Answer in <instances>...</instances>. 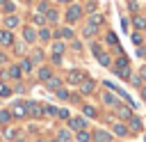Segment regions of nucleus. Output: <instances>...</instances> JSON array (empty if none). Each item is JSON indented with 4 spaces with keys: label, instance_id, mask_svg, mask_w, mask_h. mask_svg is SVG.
I'll list each match as a JSON object with an SVG mask.
<instances>
[{
    "label": "nucleus",
    "instance_id": "obj_2",
    "mask_svg": "<svg viewBox=\"0 0 146 142\" xmlns=\"http://www.w3.org/2000/svg\"><path fill=\"white\" fill-rule=\"evenodd\" d=\"M25 103H27V117H32V119L46 117V115H43V105H41L39 101H25Z\"/></svg>",
    "mask_w": 146,
    "mask_h": 142
},
{
    "label": "nucleus",
    "instance_id": "obj_23",
    "mask_svg": "<svg viewBox=\"0 0 146 142\" xmlns=\"http://www.w3.org/2000/svg\"><path fill=\"white\" fill-rule=\"evenodd\" d=\"M2 11H5V14H11V11H16V5H14L11 0H5V2H2Z\"/></svg>",
    "mask_w": 146,
    "mask_h": 142
},
{
    "label": "nucleus",
    "instance_id": "obj_50",
    "mask_svg": "<svg viewBox=\"0 0 146 142\" xmlns=\"http://www.w3.org/2000/svg\"><path fill=\"white\" fill-rule=\"evenodd\" d=\"M0 27H2V25H0Z\"/></svg>",
    "mask_w": 146,
    "mask_h": 142
},
{
    "label": "nucleus",
    "instance_id": "obj_26",
    "mask_svg": "<svg viewBox=\"0 0 146 142\" xmlns=\"http://www.w3.org/2000/svg\"><path fill=\"white\" fill-rule=\"evenodd\" d=\"M32 21H34V23H39V25H46V16H43V14H39V11H34V14H32Z\"/></svg>",
    "mask_w": 146,
    "mask_h": 142
},
{
    "label": "nucleus",
    "instance_id": "obj_4",
    "mask_svg": "<svg viewBox=\"0 0 146 142\" xmlns=\"http://www.w3.org/2000/svg\"><path fill=\"white\" fill-rule=\"evenodd\" d=\"M64 16H66L68 23H75V21L82 16V5H71V2H68V9H66Z\"/></svg>",
    "mask_w": 146,
    "mask_h": 142
},
{
    "label": "nucleus",
    "instance_id": "obj_45",
    "mask_svg": "<svg viewBox=\"0 0 146 142\" xmlns=\"http://www.w3.org/2000/svg\"><path fill=\"white\" fill-rule=\"evenodd\" d=\"M14 142H27V140H25V137H16Z\"/></svg>",
    "mask_w": 146,
    "mask_h": 142
},
{
    "label": "nucleus",
    "instance_id": "obj_35",
    "mask_svg": "<svg viewBox=\"0 0 146 142\" xmlns=\"http://www.w3.org/2000/svg\"><path fill=\"white\" fill-rule=\"evenodd\" d=\"M43 115L55 117V115H57V108H55V105H43Z\"/></svg>",
    "mask_w": 146,
    "mask_h": 142
},
{
    "label": "nucleus",
    "instance_id": "obj_24",
    "mask_svg": "<svg viewBox=\"0 0 146 142\" xmlns=\"http://www.w3.org/2000/svg\"><path fill=\"white\" fill-rule=\"evenodd\" d=\"M57 140L59 142H71V131H59L57 133Z\"/></svg>",
    "mask_w": 146,
    "mask_h": 142
},
{
    "label": "nucleus",
    "instance_id": "obj_34",
    "mask_svg": "<svg viewBox=\"0 0 146 142\" xmlns=\"http://www.w3.org/2000/svg\"><path fill=\"white\" fill-rule=\"evenodd\" d=\"M103 101H105L107 105H116V96H114V94H110V92L103 96Z\"/></svg>",
    "mask_w": 146,
    "mask_h": 142
},
{
    "label": "nucleus",
    "instance_id": "obj_10",
    "mask_svg": "<svg viewBox=\"0 0 146 142\" xmlns=\"http://www.w3.org/2000/svg\"><path fill=\"white\" fill-rule=\"evenodd\" d=\"M68 126L73 131H82V128H87V119H82V117H68Z\"/></svg>",
    "mask_w": 146,
    "mask_h": 142
},
{
    "label": "nucleus",
    "instance_id": "obj_13",
    "mask_svg": "<svg viewBox=\"0 0 146 142\" xmlns=\"http://www.w3.org/2000/svg\"><path fill=\"white\" fill-rule=\"evenodd\" d=\"M52 37V32H50V27H46V25H41L39 30H36V39H41V41H48Z\"/></svg>",
    "mask_w": 146,
    "mask_h": 142
},
{
    "label": "nucleus",
    "instance_id": "obj_28",
    "mask_svg": "<svg viewBox=\"0 0 146 142\" xmlns=\"http://www.w3.org/2000/svg\"><path fill=\"white\" fill-rule=\"evenodd\" d=\"M128 121H130V128H135V131L141 128V119H139V117H130Z\"/></svg>",
    "mask_w": 146,
    "mask_h": 142
},
{
    "label": "nucleus",
    "instance_id": "obj_14",
    "mask_svg": "<svg viewBox=\"0 0 146 142\" xmlns=\"http://www.w3.org/2000/svg\"><path fill=\"white\" fill-rule=\"evenodd\" d=\"M94 142H112V135L107 131H96L94 133Z\"/></svg>",
    "mask_w": 146,
    "mask_h": 142
},
{
    "label": "nucleus",
    "instance_id": "obj_38",
    "mask_svg": "<svg viewBox=\"0 0 146 142\" xmlns=\"http://www.w3.org/2000/svg\"><path fill=\"white\" fill-rule=\"evenodd\" d=\"M30 60H32V62H41V60H43V53H41V50L36 48V50L32 53V57H30Z\"/></svg>",
    "mask_w": 146,
    "mask_h": 142
},
{
    "label": "nucleus",
    "instance_id": "obj_9",
    "mask_svg": "<svg viewBox=\"0 0 146 142\" xmlns=\"http://www.w3.org/2000/svg\"><path fill=\"white\" fill-rule=\"evenodd\" d=\"M21 34H23V39H25L27 44H34V41H36V30H34L32 25H25V27L21 30Z\"/></svg>",
    "mask_w": 146,
    "mask_h": 142
},
{
    "label": "nucleus",
    "instance_id": "obj_36",
    "mask_svg": "<svg viewBox=\"0 0 146 142\" xmlns=\"http://www.w3.org/2000/svg\"><path fill=\"white\" fill-rule=\"evenodd\" d=\"M114 133H116V135H128V128H125L123 124H114Z\"/></svg>",
    "mask_w": 146,
    "mask_h": 142
},
{
    "label": "nucleus",
    "instance_id": "obj_31",
    "mask_svg": "<svg viewBox=\"0 0 146 142\" xmlns=\"http://www.w3.org/2000/svg\"><path fill=\"white\" fill-rule=\"evenodd\" d=\"M123 66H130V62H128V57L121 55V57L116 60V66H114V69H123Z\"/></svg>",
    "mask_w": 146,
    "mask_h": 142
},
{
    "label": "nucleus",
    "instance_id": "obj_29",
    "mask_svg": "<svg viewBox=\"0 0 146 142\" xmlns=\"http://www.w3.org/2000/svg\"><path fill=\"white\" fill-rule=\"evenodd\" d=\"M5 137H7V140H16V137H18V128H7V131H5Z\"/></svg>",
    "mask_w": 146,
    "mask_h": 142
},
{
    "label": "nucleus",
    "instance_id": "obj_19",
    "mask_svg": "<svg viewBox=\"0 0 146 142\" xmlns=\"http://www.w3.org/2000/svg\"><path fill=\"white\" fill-rule=\"evenodd\" d=\"M36 76H39V80H43V82H46V80H48V78L52 76V71H50V66H41Z\"/></svg>",
    "mask_w": 146,
    "mask_h": 142
},
{
    "label": "nucleus",
    "instance_id": "obj_32",
    "mask_svg": "<svg viewBox=\"0 0 146 142\" xmlns=\"http://www.w3.org/2000/svg\"><path fill=\"white\" fill-rule=\"evenodd\" d=\"M114 71H116L121 78H125V80L130 78V66H123V69H114Z\"/></svg>",
    "mask_w": 146,
    "mask_h": 142
},
{
    "label": "nucleus",
    "instance_id": "obj_8",
    "mask_svg": "<svg viewBox=\"0 0 146 142\" xmlns=\"http://www.w3.org/2000/svg\"><path fill=\"white\" fill-rule=\"evenodd\" d=\"M23 73H21V69H18V64H9L5 71H2V78H11V80H18Z\"/></svg>",
    "mask_w": 146,
    "mask_h": 142
},
{
    "label": "nucleus",
    "instance_id": "obj_20",
    "mask_svg": "<svg viewBox=\"0 0 146 142\" xmlns=\"http://www.w3.org/2000/svg\"><path fill=\"white\" fill-rule=\"evenodd\" d=\"M11 119H14V117H11V112H9V110H0V126H7Z\"/></svg>",
    "mask_w": 146,
    "mask_h": 142
},
{
    "label": "nucleus",
    "instance_id": "obj_7",
    "mask_svg": "<svg viewBox=\"0 0 146 142\" xmlns=\"http://www.w3.org/2000/svg\"><path fill=\"white\" fill-rule=\"evenodd\" d=\"M11 44H14V30L0 27V46H2V48H9Z\"/></svg>",
    "mask_w": 146,
    "mask_h": 142
},
{
    "label": "nucleus",
    "instance_id": "obj_37",
    "mask_svg": "<svg viewBox=\"0 0 146 142\" xmlns=\"http://www.w3.org/2000/svg\"><path fill=\"white\" fill-rule=\"evenodd\" d=\"M82 34H84V37H94V34H96V25H91V23H89V25L84 27V32H82Z\"/></svg>",
    "mask_w": 146,
    "mask_h": 142
},
{
    "label": "nucleus",
    "instance_id": "obj_16",
    "mask_svg": "<svg viewBox=\"0 0 146 142\" xmlns=\"http://www.w3.org/2000/svg\"><path fill=\"white\" fill-rule=\"evenodd\" d=\"M80 92H82V94H91V92H94V80L84 78V80L80 82Z\"/></svg>",
    "mask_w": 146,
    "mask_h": 142
},
{
    "label": "nucleus",
    "instance_id": "obj_1",
    "mask_svg": "<svg viewBox=\"0 0 146 142\" xmlns=\"http://www.w3.org/2000/svg\"><path fill=\"white\" fill-rule=\"evenodd\" d=\"M9 112H11L14 119H25L27 117V103L25 101H16V103H11Z\"/></svg>",
    "mask_w": 146,
    "mask_h": 142
},
{
    "label": "nucleus",
    "instance_id": "obj_42",
    "mask_svg": "<svg viewBox=\"0 0 146 142\" xmlns=\"http://www.w3.org/2000/svg\"><path fill=\"white\" fill-rule=\"evenodd\" d=\"M52 62H55V64H62V55H55V53H52Z\"/></svg>",
    "mask_w": 146,
    "mask_h": 142
},
{
    "label": "nucleus",
    "instance_id": "obj_6",
    "mask_svg": "<svg viewBox=\"0 0 146 142\" xmlns=\"http://www.w3.org/2000/svg\"><path fill=\"white\" fill-rule=\"evenodd\" d=\"M91 50H94V55L98 57V62H100L103 66H110V64H112V60H110V55H107V53H103V48H100L98 44H94V46H91Z\"/></svg>",
    "mask_w": 146,
    "mask_h": 142
},
{
    "label": "nucleus",
    "instance_id": "obj_48",
    "mask_svg": "<svg viewBox=\"0 0 146 142\" xmlns=\"http://www.w3.org/2000/svg\"><path fill=\"white\" fill-rule=\"evenodd\" d=\"M39 142H46V140H39Z\"/></svg>",
    "mask_w": 146,
    "mask_h": 142
},
{
    "label": "nucleus",
    "instance_id": "obj_25",
    "mask_svg": "<svg viewBox=\"0 0 146 142\" xmlns=\"http://www.w3.org/2000/svg\"><path fill=\"white\" fill-rule=\"evenodd\" d=\"M9 94H11V87L5 80H0V96H9Z\"/></svg>",
    "mask_w": 146,
    "mask_h": 142
},
{
    "label": "nucleus",
    "instance_id": "obj_18",
    "mask_svg": "<svg viewBox=\"0 0 146 142\" xmlns=\"http://www.w3.org/2000/svg\"><path fill=\"white\" fill-rule=\"evenodd\" d=\"M116 115H119L121 119H130V117H132L130 108H125V105H116Z\"/></svg>",
    "mask_w": 146,
    "mask_h": 142
},
{
    "label": "nucleus",
    "instance_id": "obj_17",
    "mask_svg": "<svg viewBox=\"0 0 146 142\" xmlns=\"http://www.w3.org/2000/svg\"><path fill=\"white\" fill-rule=\"evenodd\" d=\"M59 85H62V80H59V78H55V76H50V78L46 80V89H50V92H55Z\"/></svg>",
    "mask_w": 146,
    "mask_h": 142
},
{
    "label": "nucleus",
    "instance_id": "obj_5",
    "mask_svg": "<svg viewBox=\"0 0 146 142\" xmlns=\"http://www.w3.org/2000/svg\"><path fill=\"white\" fill-rule=\"evenodd\" d=\"M84 78H87V73H84V71H80V69H73V71H68V73H66V82H68V85H80Z\"/></svg>",
    "mask_w": 146,
    "mask_h": 142
},
{
    "label": "nucleus",
    "instance_id": "obj_44",
    "mask_svg": "<svg viewBox=\"0 0 146 142\" xmlns=\"http://www.w3.org/2000/svg\"><path fill=\"white\" fill-rule=\"evenodd\" d=\"M139 73H141V78L146 80V66H141V71H139Z\"/></svg>",
    "mask_w": 146,
    "mask_h": 142
},
{
    "label": "nucleus",
    "instance_id": "obj_11",
    "mask_svg": "<svg viewBox=\"0 0 146 142\" xmlns=\"http://www.w3.org/2000/svg\"><path fill=\"white\" fill-rule=\"evenodd\" d=\"M18 69H21V73H27V76H30V73L34 71V62H32L30 57H23L21 64H18Z\"/></svg>",
    "mask_w": 146,
    "mask_h": 142
},
{
    "label": "nucleus",
    "instance_id": "obj_33",
    "mask_svg": "<svg viewBox=\"0 0 146 142\" xmlns=\"http://www.w3.org/2000/svg\"><path fill=\"white\" fill-rule=\"evenodd\" d=\"M55 94H57V98H64V101H66V98L71 96V94H68V92H66L64 87H57V89H55Z\"/></svg>",
    "mask_w": 146,
    "mask_h": 142
},
{
    "label": "nucleus",
    "instance_id": "obj_40",
    "mask_svg": "<svg viewBox=\"0 0 146 142\" xmlns=\"http://www.w3.org/2000/svg\"><path fill=\"white\" fill-rule=\"evenodd\" d=\"M107 44H112V46H119V44H116V34H114V32H110V34H107Z\"/></svg>",
    "mask_w": 146,
    "mask_h": 142
},
{
    "label": "nucleus",
    "instance_id": "obj_43",
    "mask_svg": "<svg viewBox=\"0 0 146 142\" xmlns=\"http://www.w3.org/2000/svg\"><path fill=\"white\" fill-rule=\"evenodd\" d=\"M5 62H7V55H5L2 50H0V64H5Z\"/></svg>",
    "mask_w": 146,
    "mask_h": 142
},
{
    "label": "nucleus",
    "instance_id": "obj_46",
    "mask_svg": "<svg viewBox=\"0 0 146 142\" xmlns=\"http://www.w3.org/2000/svg\"><path fill=\"white\" fill-rule=\"evenodd\" d=\"M141 96H144V98H146V87H141Z\"/></svg>",
    "mask_w": 146,
    "mask_h": 142
},
{
    "label": "nucleus",
    "instance_id": "obj_47",
    "mask_svg": "<svg viewBox=\"0 0 146 142\" xmlns=\"http://www.w3.org/2000/svg\"><path fill=\"white\" fill-rule=\"evenodd\" d=\"M57 2H64V5H68V2H73V0H57Z\"/></svg>",
    "mask_w": 146,
    "mask_h": 142
},
{
    "label": "nucleus",
    "instance_id": "obj_41",
    "mask_svg": "<svg viewBox=\"0 0 146 142\" xmlns=\"http://www.w3.org/2000/svg\"><path fill=\"white\" fill-rule=\"evenodd\" d=\"M57 117H59V119H68L71 115H68V110H64V108H62V110H57Z\"/></svg>",
    "mask_w": 146,
    "mask_h": 142
},
{
    "label": "nucleus",
    "instance_id": "obj_21",
    "mask_svg": "<svg viewBox=\"0 0 146 142\" xmlns=\"http://www.w3.org/2000/svg\"><path fill=\"white\" fill-rule=\"evenodd\" d=\"M75 140H78V142H91V135L82 128V131H78V133H75Z\"/></svg>",
    "mask_w": 146,
    "mask_h": 142
},
{
    "label": "nucleus",
    "instance_id": "obj_30",
    "mask_svg": "<svg viewBox=\"0 0 146 142\" xmlns=\"http://www.w3.org/2000/svg\"><path fill=\"white\" fill-rule=\"evenodd\" d=\"M135 27L144 30V27H146V18H144V16H135Z\"/></svg>",
    "mask_w": 146,
    "mask_h": 142
},
{
    "label": "nucleus",
    "instance_id": "obj_39",
    "mask_svg": "<svg viewBox=\"0 0 146 142\" xmlns=\"http://www.w3.org/2000/svg\"><path fill=\"white\" fill-rule=\"evenodd\" d=\"M82 112H84L87 117H96V110H94L91 105H82Z\"/></svg>",
    "mask_w": 146,
    "mask_h": 142
},
{
    "label": "nucleus",
    "instance_id": "obj_49",
    "mask_svg": "<svg viewBox=\"0 0 146 142\" xmlns=\"http://www.w3.org/2000/svg\"><path fill=\"white\" fill-rule=\"evenodd\" d=\"M52 142H59V140H52Z\"/></svg>",
    "mask_w": 146,
    "mask_h": 142
},
{
    "label": "nucleus",
    "instance_id": "obj_12",
    "mask_svg": "<svg viewBox=\"0 0 146 142\" xmlns=\"http://www.w3.org/2000/svg\"><path fill=\"white\" fill-rule=\"evenodd\" d=\"M57 39H73V30L71 27H59V30H55L52 32Z\"/></svg>",
    "mask_w": 146,
    "mask_h": 142
},
{
    "label": "nucleus",
    "instance_id": "obj_27",
    "mask_svg": "<svg viewBox=\"0 0 146 142\" xmlns=\"http://www.w3.org/2000/svg\"><path fill=\"white\" fill-rule=\"evenodd\" d=\"M64 48H66V46H64L62 41H55V44H52V53H55V55H62Z\"/></svg>",
    "mask_w": 146,
    "mask_h": 142
},
{
    "label": "nucleus",
    "instance_id": "obj_3",
    "mask_svg": "<svg viewBox=\"0 0 146 142\" xmlns=\"http://www.w3.org/2000/svg\"><path fill=\"white\" fill-rule=\"evenodd\" d=\"M0 25H2L5 30H16V27L21 25V18L16 16V11H11V14H5V18L0 21Z\"/></svg>",
    "mask_w": 146,
    "mask_h": 142
},
{
    "label": "nucleus",
    "instance_id": "obj_22",
    "mask_svg": "<svg viewBox=\"0 0 146 142\" xmlns=\"http://www.w3.org/2000/svg\"><path fill=\"white\" fill-rule=\"evenodd\" d=\"M89 23H91V25H96V27H98V25H103V14H96V11H91V18H89Z\"/></svg>",
    "mask_w": 146,
    "mask_h": 142
},
{
    "label": "nucleus",
    "instance_id": "obj_15",
    "mask_svg": "<svg viewBox=\"0 0 146 142\" xmlns=\"http://www.w3.org/2000/svg\"><path fill=\"white\" fill-rule=\"evenodd\" d=\"M43 16H46V23H57L59 21V11L57 9H46Z\"/></svg>",
    "mask_w": 146,
    "mask_h": 142
}]
</instances>
